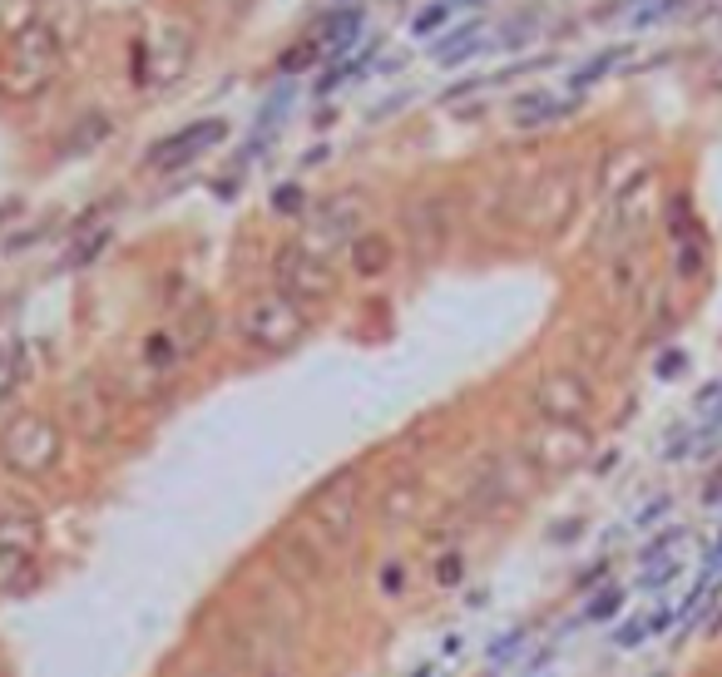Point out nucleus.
<instances>
[{
	"label": "nucleus",
	"instance_id": "f257e3e1",
	"mask_svg": "<svg viewBox=\"0 0 722 677\" xmlns=\"http://www.w3.org/2000/svg\"><path fill=\"white\" fill-rule=\"evenodd\" d=\"M65 70V40L50 21H25L21 30L5 40L0 54V95L5 99H35L54 85V75Z\"/></svg>",
	"mask_w": 722,
	"mask_h": 677
},
{
	"label": "nucleus",
	"instance_id": "f03ea898",
	"mask_svg": "<svg viewBox=\"0 0 722 677\" xmlns=\"http://www.w3.org/2000/svg\"><path fill=\"white\" fill-rule=\"evenodd\" d=\"M198 60V30L184 11H163L159 25L149 30V40H139V54H134V75L149 89H173L179 79L194 75Z\"/></svg>",
	"mask_w": 722,
	"mask_h": 677
},
{
	"label": "nucleus",
	"instance_id": "7ed1b4c3",
	"mask_svg": "<svg viewBox=\"0 0 722 677\" xmlns=\"http://www.w3.org/2000/svg\"><path fill=\"white\" fill-rule=\"evenodd\" d=\"M237 327H243V342L258 346V352H287V346L303 342L307 312L287 297V292H262V297H253L248 307H243Z\"/></svg>",
	"mask_w": 722,
	"mask_h": 677
},
{
	"label": "nucleus",
	"instance_id": "20e7f679",
	"mask_svg": "<svg viewBox=\"0 0 722 677\" xmlns=\"http://www.w3.org/2000/svg\"><path fill=\"white\" fill-rule=\"evenodd\" d=\"M0 460L11 475H25V480L50 475L60 465V430L45 416H15L0 435Z\"/></svg>",
	"mask_w": 722,
	"mask_h": 677
},
{
	"label": "nucleus",
	"instance_id": "39448f33",
	"mask_svg": "<svg viewBox=\"0 0 722 677\" xmlns=\"http://www.w3.org/2000/svg\"><path fill=\"white\" fill-rule=\"evenodd\" d=\"M278 292H287L292 301H327L336 292V272L327 268L322 253H313L307 243H292L278 258Z\"/></svg>",
	"mask_w": 722,
	"mask_h": 677
},
{
	"label": "nucleus",
	"instance_id": "423d86ee",
	"mask_svg": "<svg viewBox=\"0 0 722 677\" xmlns=\"http://www.w3.org/2000/svg\"><path fill=\"white\" fill-rule=\"evenodd\" d=\"M535 410L544 420H560V426H579V420L593 410V386L579 377V371H570V366L544 371L535 386Z\"/></svg>",
	"mask_w": 722,
	"mask_h": 677
},
{
	"label": "nucleus",
	"instance_id": "0eeeda50",
	"mask_svg": "<svg viewBox=\"0 0 722 677\" xmlns=\"http://www.w3.org/2000/svg\"><path fill=\"white\" fill-rule=\"evenodd\" d=\"M223 139H228V124H223V119H198V124H184V130L169 134V139L149 144L144 163H149L154 173H173V169H184L188 159L208 153L213 144H223Z\"/></svg>",
	"mask_w": 722,
	"mask_h": 677
},
{
	"label": "nucleus",
	"instance_id": "6e6552de",
	"mask_svg": "<svg viewBox=\"0 0 722 677\" xmlns=\"http://www.w3.org/2000/svg\"><path fill=\"white\" fill-rule=\"evenodd\" d=\"M574 204H579V179H574L570 169H554L550 179H539V188L529 194L525 223L535 227V233H560V227L570 223Z\"/></svg>",
	"mask_w": 722,
	"mask_h": 677
},
{
	"label": "nucleus",
	"instance_id": "1a4fd4ad",
	"mask_svg": "<svg viewBox=\"0 0 722 677\" xmlns=\"http://www.w3.org/2000/svg\"><path fill=\"white\" fill-rule=\"evenodd\" d=\"M362 223H367V198H356V194L327 198L322 208H313V233H307V248L322 253V248H332V243H346V248H352L356 237H362Z\"/></svg>",
	"mask_w": 722,
	"mask_h": 677
},
{
	"label": "nucleus",
	"instance_id": "9d476101",
	"mask_svg": "<svg viewBox=\"0 0 722 677\" xmlns=\"http://www.w3.org/2000/svg\"><path fill=\"white\" fill-rule=\"evenodd\" d=\"M525 455L535 470H574V465L589 455V430L544 420V430H535L525 441Z\"/></svg>",
	"mask_w": 722,
	"mask_h": 677
},
{
	"label": "nucleus",
	"instance_id": "9b49d317",
	"mask_svg": "<svg viewBox=\"0 0 722 677\" xmlns=\"http://www.w3.org/2000/svg\"><path fill=\"white\" fill-rule=\"evenodd\" d=\"M313 529L327 544H346L356 529V490L352 484H332L322 500L313 505Z\"/></svg>",
	"mask_w": 722,
	"mask_h": 677
},
{
	"label": "nucleus",
	"instance_id": "f8f14e48",
	"mask_svg": "<svg viewBox=\"0 0 722 677\" xmlns=\"http://www.w3.org/2000/svg\"><path fill=\"white\" fill-rule=\"evenodd\" d=\"M362 25H367V11H362V5H346V11L327 15V21L317 25V40H322V54H327V60H342V54L356 45Z\"/></svg>",
	"mask_w": 722,
	"mask_h": 677
},
{
	"label": "nucleus",
	"instance_id": "ddd939ff",
	"mask_svg": "<svg viewBox=\"0 0 722 677\" xmlns=\"http://www.w3.org/2000/svg\"><path fill=\"white\" fill-rule=\"evenodd\" d=\"M391 237H381V233H362L352 243V272L356 278H381V272H391Z\"/></svg>",
	"mask_w": 722,
	"mask_h": 677
},
{
	"label": "nucleus",
	"instance_id": "4468645a",
	"mask_svg": "<svg viewBox=\"0 0 722 677\" xmlns=\"http://www.w3.org/2000/svg\"><path fill=\"white\" fill-rule=\"evenodd\" d=\"M554 114H560V104H554L550 89H525L519 99H510V124H515V130H539V124H550Z\"/></svg>",
	"mask_w": 722,
	"mask_h": 677
},
{
	"label": "nucleus",
	"instance_id": "2eb2a0df",
	"mask_svg": "<svg viewBox=\"0 0 722 677\" xmlns=\"http://www.w3.org/2000/svg\"><path fill=\"white\" fill-rule=\"evenodd\" d=\"M470 54H480V25H465V30L445 35V40L436 45V65L455 70V65H465Z\"/></svg>",
	"mask_w": 722,
	"mask_h": 677
},
{
	"label": "nucleus",
	"instance_id": "dca6fc26",
	"mask_svg": "<svg viewBox=\"0 0 722 677\" xmlns=\"http://www.w3.org/2000/svg\"><path fill=\"white\" fill-rule=\"evenodd\" d=\"M416 500H420L416 480H406V484H396V490H387V500H381V519H387V525H401V519H411V515H416Z\"/></svg>",
	"mask_w": 722,
	"mask_h": 677
},
{
	"label": "nucleus",
	"instance_id": "f3484780",
	"mask_svg": "<svg viewBox=\"0 0 722 677\" xmlns=\"http://www.w3.org/2000/svg\"><path fill=\"white\" fill-rule=\"evenodd\" d=\"M317 60H327V54H322V40H317V35H307V40H297L287 54H282L278 70H282V75H297V70L317 65Z\"/></svg>",
	"mask_w": 722,
	"mask_h": 677
},
{
	"label": "nucleus",
	"instance_id": "a211bd4d",
	"mask_svg": "<svg viewBox=\"0 0 722 677\" xmlns=\"http://www.w3.org/2000/svg\"><path fill=\"white\" fill-rule=\"evenodd\" d=\"M619 54H624V50H604V54H593L589 65H579V70H574V79H570V89H589V85H593V79H604V75H609V70H614V65H619Z\"/></svg>",
	"mask_w": 722,
	"mask_h": 677
},
{
	"label": "nucleus",
	"instance_id": "6ab92c4d",
	"mask_svg": "<svg viewBox=\"0 0 722 677\" xmlns=\"http://www.w3.org/2000/svg\"><path fill=\"white\" fill-rule=\"evenodd\" d=\"M451 11H455L451 0H431V5H426V11L411 21V35H420V40H426V35H436L445 21H451Z\"/></svg>",
	"mask_w": 722,
	"mask_h": 677
},
{
	"label": "nucleus",
	"instance_id": "aec40b11",
	"mask_svg": "<svg viewBox=\"0 0 722 677\" xmlns=\"http://www.w3.org/2000/svg\"><path fill=\"white\" fill-rule=\"evenodd\" d=\"M278 204H282V213H297V208H292V204H303V194H297V188H282V194H278Z\"/></svg>",
	"mask_w": 722,
	"mask_h": 677
}]
</instances>
